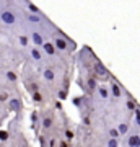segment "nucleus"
Instances as JSON below:
<instances>
[{
  "mask_svg": "<svg viewBox=\"0 0 140 147\" xmlns=\"http://www.w3.org/2000/svg\"><path fill=\"white\" fill-rule=\"evenodd\" d=\"M2 21H3L5 25H15V15L8 10L2 11Z\"/></svg>",
  "mask_w": 140,
  "mask_h": 147,
  "instance_id": "f257e3e1",
  "label": "nucleus"
},
{
  "mask_svg": "<svg viewBox=\"0 0 140 147\" xmlns=\"http://www.w3.org/2000/svg\"><path fill=\"white\" fill-rule=\"evenodd\" d=\"M94 70H96V75H98V77H101V79H108V77H109L108 70L104 69V65H103L101 62H96V64H94Z\"/></svg>",
  "mask_w": 140,
  "mask_h": 147,
  "instance_id": "f03ea898",
  "label": "nucleus"
},
{
  "mask_svg": "<svg viewBox=\"0 0 140 147\" xmlns=\"http://www.w3.org/2000/svg\"><path fill=\"white\" fill-rule=\"evenodd\" d=\"M54 47H57V49H60V51H67L68 44H67L65 39H62V38H56V41H54Z\"/></svg>",
  "mask_w": 140,
  "mask_h": 147,
  "instance_id": "7ed1b4c3",
  "label": "nucleus"
},
{
  "mask_svg": "<svg viewBox=\"0 0 140 147\" xmlns=\"http://www.w3.org/2000/svg\"><path fill=\"white\" fill-rule=\"evenodd\" d=\"M127 146L129 147H140V136L139 134H132L127 139Z\"/></svg>",
  "mask_w": 140,
  "mask_h": 147,
  "instance_id": "20e7f679",
  "label": "nucleus"
},
{
  "mask_svg": "<svg viewBox=\"0 0 140 147\" xmlns=\"http://www.w3.org/2000/svg\"><path fill=\"white\" fill-rule=\"evenodd\" d=\"M42 47H44V53H46L47 56H54V54H56V47H54L52 42H44Z\"/></svg>",
  "mask_w": 140,
  "mask_h": 147,
  "instance_id": "39448f33",
  "label": "nucleus"
},
{
  "mask_svg": "<svg viewBox=\"0 0 140 147\" xmlns=\"http://www.w3.org/2000/svg\"><path fill=\"white\" fill-rule=\"evenodd\" d=\"M31 39H33V42H34L36 46H42V44H44V39H42V36L39 34V33H36V31L31 34Z\"/></svg>",
  "mask_w": 140,
  "mask_h": 147,
  "instance_id": "423d86ee",
  "label": "nucleus"
},
{
  "mask_svg": "<svg viewBox=\"0 0 140 147\" xmlns=\"http://www.w3.org/2000/svg\"><path fill=\"white\" fill-rule=\"evenodd\" d=\"M42 75H44V79H46L47 82H52V80H54V77H56V74H54V70H51V69H44V72H42Z\"/></svg>",
  "mask_w": 140,
  "mask_h": 147,
  "instance_id": "0eeeda50",
  "label": "nucleus"
},
{
  "mask_svg": "<svg viewBox=\"0 0 140 147\" xmlns=\"http://www.w3.org/2000/svg\"><path fill=\"white\" fill-rule=\"evenodd\" d=\"M31 56L34 61H41V53H39V49L38 47H33L31 49Z\"/></svg>",
  "mask_w": 140,
  "mask_h": 147,
  "instance_id": "6e6552de",
  "label": "nucleus"
},
{
  "mask_svg": "<svg viewBox=\"0 0 140 147\" xmlns=\"http://www.w3.org/2000/svg\"><path fill=\"white\" fill-rule=\"evenodd\" d=\"M51 124H52V118L51 116H46V119H42V127H44V129H49Z\"/></svg>",
  "mask_w": 140,
  "mask_h": 147,
  "instance_id": "1a4fd4ad",
  "label": "nucleus"
},
{
  "mask_svg": "<svg viewBox=\"0 0 140 147\" xmlns=\"http://www.w3.org/2000/svg\"><path fill=\"white\" fill-rule=\"evenodd\" d=\"M127 131H129V126L127 124H119V127H117V134H127Z\"/></svg>",
  "mask_w": 140,
  "mask_h": 147,
  "instance_id": "9d476101",
  "label": "nucleus"
},
{
  "mask_svg": "<svg viewBox=\"0 0 140 147\" xmlns=\"http://www.w3.org/2000/svg\"><path fill=\"white\" fill-rule=\"evenodd\" d=\"M111 90H113V95H114V96H121V95H122V92H121V88H119V85L113 84Z\"/></svg>",
  "mask_w": 140,
  "mask_h": 147,
  "instance_id": "9b49d317",
  "label": "nucleus"
},
{
  "mask_svg": "<svg viewBox=\"0 0 140 147\" xmlns=\"http://www.w3.org/2000/svg\"><path fill=\"white\" fill-rule=\"evenodd\" d=\"M88 87H90V90H94V88H96V82H94L93 77H90V79H88Z\"/></svg>",
  "mask_w": 140,
  "mask_h": 147,
  "instance_id": "f8f14e48",
  "label": "nucleus"
},
{
  "mask_svg": "<svg viewBox=\"0 0 140 147\" xmlns=\"http://www.w3.org/2000/svg\"><path fill=\"white\" fill-rule=\"evenodd\" d=\"M28 8H29V10H33V13H36V15H39V13H41V10H39L38 7H34L33 3H28Z\"/></svg>",
  "mask_w": 140,
  "mask_h": 147,
  "instance_id": "ddd939ff",
  "label": "nucleus"
},
{
  "mask_svg": "<svg viewBox=\"0 0 140 147\" xmlns=\"http://www.w3.org/2000/svg\"><path fill=\"white\" fill-rule=\"evenodd\" d=\"M7 79L10 80V82H15L16 80V74L15 72H7Z\"/></svg>",
  "mask_w": 140,
  "mask_h": 147,
  "instance_id": "4468645a",
  "label": "nucleus"
},
{
  "mask_svg": "<svg viewBox=\"0 0 140 147\" xmlns=\"http://www.w3.org/2000/svg\"><path fill=\"white\" fill-rule=\"evenodd\" d=\"M108 147H117V139H114V137H113V139H109V141H108Z\"/></svg>",
  "mask_w": 140,
  "mask_h": 147,
  "instance_id": "2eb2a0df",
  "label": "nucleus"
},
{
  "mask_svg": "<svg viewBox=\"0 0 140 147\" xmlns=\"http://www.w3.org/2000/svg\"><path fill=\"white\" fill-rule=\"evenodd\" d=\"M99 95H101L103 98H108V96H109V93H108V90H106V88H99Z\"/></svg>",
  "mask_w": 140,
  "mask_h": 147,
  "instance_id": "dca6fc26",
  "label": "nucleus"
},
{
  "mask_svg": "<svg viewBox=\"0 0 140 147\" xmlns=\"http://www.w3.org/2000/svg\"><path fill=\"white\" fill-rule=\"evenodd\" d=\"M28 20H29V21H34V23H38V21H41V18H39V16H36V15H29V16H28Z\"/></svg>",
  "mask_w": 140,
  "mask_h": 147,
  "instance_id": "f3484780",
  "label": "nucleus"
},
{
  "mask_svg": "<svg viewBox=\"0 0 140 147\" xmlns=\"http://www.w3.org/2000/svg\"><path fill=\"white\" fill-rule=\"evenodd\" d=\"M20 44H21V46H26V44H28V38H26V36H20Z\"/></svg>",
  "mask_w": 140,
  "mask_h": 147,
  "instance_id": "a211bd4d",
  "label": "nucleus"
},
{
  "mask_svg": "<svg viewBox=\"0 0 140 147\" xmlns=\"http://www.w3.org/2000/svg\"><path fill=\"white\" fill-rule=\"evenodd\" d=\"M65 137H67V139H73V132L70 131V129H67V131H65Z\"/></svg>",
  "mask_w": 140,
  "mask_h": 147,
  "instance_id": "6ab92c4d",
  "label": "nucleus"
},
{
  "mask_svg": "<svg viewBox=\"0 0 140 147\" xmlns=\"http://www.w3.org/2000/svg\"><path fill=\"white\" fill-rule=\"evenodd\" d=\"M127 106H129V110H135V105H134V101H127Z\"/></svg>",
  "mask_w": 140,
  "mask_h": 147,
  "instance_id": "aec40b11",
  "label": "nucleus"
},
{
  "mask_svg": "<svg viewBox=\"0 0 140 147\" xmlns=\"http://www.w3.org/2000/svg\"><path fill=\"white\" fill-rule=\"evenodd\" d=\"M7 98H8V95H7V93H0V100H2V101L7 100Z\"/></svg>",
  "mask_w": 140,
  "mask_h": 147,
  "instance_id": "412c9836",
  "label": "nucleus"
},
{
  "mask_svg": "<svg viewBox=\"0 0 140 147\" xmlns=\"http://www.w3.org/2000/svg\"><path fill=\"white\" fill-rule=\"evenodd\" d=\"M33 96H34V100H36V101H41V95H39V93H34Z\"/></svg>",
  "mask_w": 140,
  "mask_h": 147,
  "instance_id": "4be33fe9",
  "label": "nucleus"
},
{
  "mask_svg": "<svg viewBox=\"0 0 140 147\" xmlns=\"http://www.w3.org/2000/svg\"><path fill=\"white\" fill-rule=\"evenodd\" d=\"M0 137L2 139H7V132H0Z\"/></svg>",
  "mask_w": 140,
  "mask_h": 147,
  "instance_id": "5701e85b",
  "label": "nucleus"
}]
</instances>
